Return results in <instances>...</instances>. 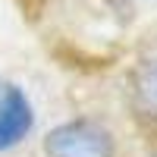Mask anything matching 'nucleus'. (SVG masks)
<instances>
[{"mask_svg":"<svg viewBox=\"0 0 157 157\" xmlns=\"http://www.w3.org/2000/svg\"><path fill=\"white\" fill-rule=\"evenodd\" d=\"M35 113L29 98L16 85H0V151L13 148L32 132Z\"/></svg>","mask_w":157,"mask_h":157,"instance_id":"nucleus-2","label":"nucleus"},{"mask_svg":"<svg viewBox=\"0 0 157 157\" xmlns=\"http://www.w3.org/2000/svg\"><path fill=\"white\" fill-rule=\"evenodd\" d=\"M47 157H113V138L91 120H72L57 126L44 138Z\"/></svg>","mask_w":157,"mask_h":157,"instance_id":"nucleus-1","label":"nucleus"},{"mask_svg":"<svg viewBox=\"0 0 157 157\" xmlns=\"http://www.w3.org/2000/svg\"><path fill=\"white\" fill-rule=\"evenodd\" d=\"M132 98L141 113L157 120V57L145 60L132 75Z\"/></svg>","mask_w":157,"mask_h":157,"instance_id":"nucleus-3","label":"nucleus"}]
</instances>
